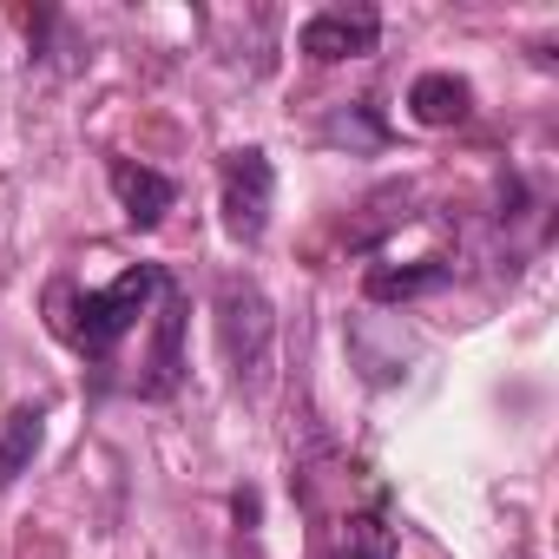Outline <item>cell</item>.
<instances>
[{"mask_svg": "<svg viewBox=\"0 0 559 559\" xmlns=\"http://www.w3.org/2000/svg\"><path fill=\"white\" fill-rule=\"evenodd\" d=\"M217 211H224L230 243H263L270 211H276V165L257 145L224 152V165H217Z\"/></svg>", "mask_w": 559, "mask_h": 559, "instance_id": "3957f363", "label": "cell"}, {"mask_svg": "<svg viewBox=\"0 0 559 559\" xmlns=\"http://www.w3.org/2000/svg\"><path fill=\"white\" fill-rule=\"evenodd\" d=\"M40 435H47V415H40V408H14V415H8V428H0V493H8V487L34 467Z\"/></svg>", "mask_w": 559, "mask_h": 559, "instance_id": "ba28073f", "label": "cell"}, {"mask_svg": "<svg viewBox=\"0 0 559 559\" xmlns=\"http://www.w3.org/2000/svg\"><path fill=\"white\" fill-rule=\"evenodd\" d=\"M330 559H395V526L382 513H349L330 539Z\"/></svg>", "mask_w": 559, "mask_h": 559, "instance_id": "30bf717a", "label": "cell"}, {"mask_svg": "<svg viewBox=\"0 0 559 559\" xmlns=\"http://www.w3.org/2000/svg\"><path fill=\"white\" fill-rule=\"evenodd\" d=\"M165 304H158V330H152V356H145V382H139V395H171L178 389V376H185V297L165 284L158 290Z\"/></svg>", "mask_w": 559, "mask_h": 559, "instance_id": "8992f818", "label": "cell"}, {"mask_svg": "<svg viewBox=\"0 0 559 559\" xmlns=\"http://www.w3.org/2000/svg\"><path fill=\"white\" fill-rule=\"evenodd\" d=\"M382 40V14L376 8H323L304 21L297 47L317 60V67H336V60H369Z\"/></svg>", "mask_w": 559, "mask_h": 559, "instance_id": "277c9868", "label": "cell"}, {"mask_svg": "<svg viewBox=\"0 0 559 559\" xmlns=\"http://www.w3.org/2000/svg\"><path fill=\"white\" fill-rule=\"evenodd\" d=\"M165 290V270L158 263H139V270H126L119 284H106V290H86V297H73V317H67V336H73V349H86V356H112L132 330H139V317H145V304Z\"/></svg>", "mask_w": 559, "mask_h": 559, "instance_id": "6da1fadb", "label": "cell"}, {"mask_svg": "<svg viewBox=\"0 0 559 559\" xmlns=\"http://www.w3.org/2000/svg\"><path fill=\"white\" fill-rule=\"evenodd\" d=\"M217 349L237 376V389H263L270 376V349H276V317H270V297L250 284V276H224L217 284Z\"/></svg>", "mask_w": 559, "mask_h": 559, "instance_id": "7a4b0ae2", "label": "cell"}, {"mask_svg": "<svg viewBox=\"0 0 559 559\" xmlns=\"http://www.w3.org/2000/svg\"><path fill=\"white\" fill-rule=\"evenodd\" d=\"M467 106H474V86L454 80V73H421L408 86V119L415 126H461Z\"/></svg>", "mask_w": 559, "mask_h": 559, "instance_id": "52a82bcc", "label": "cell"}, {"mask_svg": "<svg viewBox=\"0 0 559 559\" xmlns=\"http://www.w3.org/2000/svg\"><path fill=\"white\" fill-rule=\"evenodd\" d=\"M448 276H454V270H448L441 257H421V263H408V270H369V297H376V304H408V297L441 290Z\"/></svg>", "mask_w": 559, "mask_h": 559, "instance_id": "9c48e42d", "label": "cell"}, {"mask_svg": "<svg viewBox=\"0 0 559 559\" xmlns=\"http://www.w3.org/2000/svg\"><path fill=\"white\" fill-rule=\"evenodd\" d=\"M106 178H112V191H119V211H126V224H132V230H158V217L178 204V185H171L165 171H152V165L112 158V165H106Z\"/></svg>", "mask_w": 559, "mask_h": 559, "instance_id": "5b68a950", "label": "cell"}]
</instances>
